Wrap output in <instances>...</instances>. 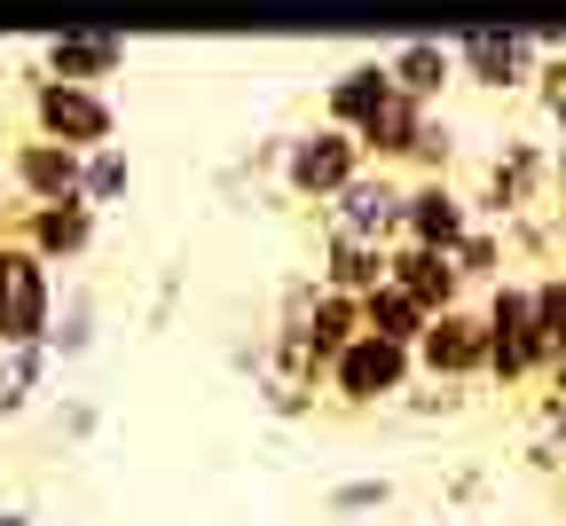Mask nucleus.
<instances>
[{"mask_svg": "<svg viewBox=\"0 0 566 526\" xmlns=\"http://www.w3.org/2000/svg\"><path fill=\"white\" fill-rule=\"evenodd\" d=\"M292 338H300L315 361H331L338 346H354V338H363V298H346V291H315V307H300Z\"/></svg>", "mask_w": 566, "mask_h": 526, "instance_id": "9b49d317", "label": "nucleus"}, {"mask_svg": "<svg viewBox=\"0 0 566 526\" xmlns=\"http://www.w3.org/2000/svg\"><path fill=\"white\" fill-rule=\"evenodd\" d=\"M354 173H363V141L323 126V134H300L292 149H283V181H292V197H338Z\"/></svg>", "mask_w": 566, "mask_h": 526, "instance_id": "39448f33", "label": "nucleus"}, {"mask_svg": "<svg viewBox=\"0 0 566 526\" xmlns=\"http://www.w3.org/2000/svg\"><path fill=\"white\" fill-rule=\"evenodd\" d=\"M354 141H363V149H378V158H409V149L424 141V111L394 95V103H386V111H378L363 134H354Z\"/></svg>", "mask_w": 566, "mask_h": 526, "instance_id": "6ab92c4d", "label": "nucleus"}, {"mask_svg": "<svg viewBox=\"0 0 566 526\" xmlns=\"http://www.w3.org/2000/svg\"><path fill=\"white\" fill-rule=\"evenodd\" d=\"M48 338V267L24 244H0V346L32 354Z\"/></svg>", "mask_w": 566, "mask_h": 526, "instance_id": "f03ea898", "label": "nucleus"}, {"mask_svg": "<svg viewBox=\"0 0 566 526\" xmlns=\"http://www.w3.org/2000/svg\"><path fill=\"white\" fill-rule=\"evenodd\" d=\"M409 346H386V338H354V346H338L331 354V386H338V401H354V409H370V401H394L401 386H409Z\"/></svg>", "mask_w": 566, "mask_h": 526, "instance_id": "20e7f679", "label": "nucleus"}, {"mask_svg": "<svg viewBox=\"0 0 566 526\" xmlns=\"http://www.w3.org/2000/svg\"><path fill=\"white\" fill-rule=\"evenodd\" d=\"M394 229H401V189L354 173V181L338 189V236H370V244H386Z\"/></svg>", "mask_w": 566, "mask_h": 526, "instance_id": "f8f14e48", "label": "nucleus"}, {"mask_svg": "<svg viewBox=\"0 0 566 526\" xmlns=\"http://www.w3.org/2000/svg\"><path fill=\"white\" fill-rule=\"evenodd\" d=\"M32 118H40V141H63L71 158L111 149V126H118L95 87H71V80H40V87H32Z\"/></svg>", "mask_w": 566, "mask_h": 526, "instance_id": "f257e3e1", "label": "nucleus"}, {"mask_svg": "<svg viewBox=\"0 0 566 526\" xmlns=\"http://www.w3.org/2000/svg\"><path fill=\"white\" fill-rule=\"evenodd\" d=\"M401 229H409V244L449 252V244L472 229V212H464V197H457L449 181H417V189H401Z\"/></svg>", "mask_w": 566, "mask_h": 526, "instance_id": "6e6552de", "label": "nucleus"}, {"mask_svg": "<svg viewBox=\"0 0 566 526\" xmlns=\"http://www.w3.org/2000/svg\"><path fill=\"white\" fill-rule=\"evenodd\" d=\"M87 236H95V204H80V197H63V204H32V260L48 267V260H71V252H87Z\"/></svg>", "mask_w": 566, "mask_h": 526, "instance_id": "ddd939ff", "label": "nucleus"}, {"mask_svg": "<svg viewBox=\"0 0 566 526\" xmlns=\"http://www.w3.org/2000/svg\"><path fill=\"white\" fill-rule=\"evenodd\" d=\"M527 55H535V32H472L449 48V63H464L480 87H512L527 71Z\"/></svg>", "mask_w": 566, "mask_h": 526, "instance_id": "1a4fd4ad", "label": "nucleus"}, {"mask_svg": "<svg viewBox=\"0 0 566 526\" xmlns=\"http://www.w3.org/2000/svg\"><path fill=\"white\" fill-rule=\"evenodd\" d=\"M543 103H551V118L566 126V55H558V63L543 71Z\"/></svg>", "mask_w": 566, "mask_h": 526, "instance_id": "412c9836", "label": "nucleus"}, {"mask_svg": "<svg viewBox=\"0 0 566 526\" xmlns=\"http://www.w3.org/2000/svg\"><path fill=\"white\" fill-rule=\"evenodd\" d=\"M363 503H386V487H378V480H363V487H338V511H363Z\"/></svg>", "mask_w": 566, "mask_h": 526, "instance_id": "4be33fe9", "label": "nucleus"}, {"mask_svg": "<svg viewBox=\"0 0 566 526\" xmlns=\"http://www.w3.org/2000/svg\"><path fill=\"white\" fill-rule=\"evenodd\" d=\"M558 189H566V149H558Z\"/></svg>", "mask_w": 566, "mask_h": 526, "instance_id": "b1692460", "label": "nucleus"}, {"mask_svg": "<svg viewBox=\"0 0 566 526\" xmlns=\"http://www.w3.org/2000/svg\"><path fill=\"white\" fill-rule=\"evenodd\" d=\"M17 189L32 204H63V197H80V158H71L63 141H17Z\"/></svg>", "mask_w": 566, "mask_h": 526, "instance_id": "9d476101", "label": "nucleus"}, {"mask_svg": "<svg viewBox=\"0 0 566 526\" xmlns=\"http://www.w3.org/2000/svg\"><path fill=\"white\" fill-rule=\"evenodd\" d=\"M363 330H370V338H386V346H417L424 307H417V298H401L394 283H378V291L363 298Z\"/></svg>", "mask_w": 566, "mask_h": 526, "instance_id": "a211bd4d", "label": "nucleus"}, {"mask_svg": "<svg viewBox=\"0 0 566 526\" xmlns=\"http://www.w3.org/2000/svg\"><path fill=\"white\" fill-rule=\"evenodd\" d=\"M386 283L401 291V298H417L424 315H441V307H457V267H449V252H433V244H401V252H386Z\"/></svg>", "mask_w": 566, "mask_h": 526, "instance_id": "0eeeda50", "label": "nucleus"}, {"mask_svg": "<svg viewBox=\"0 0 566 526\" xmlns=\"http://www.w3.org/2000/svg\"><path fill=\"white\" fill-rule=\"evenodd\" d=\"M386 103H394L386 63H354V71H338V80H331V126H338V134H363Z\"/></svg>", "mask_w": 566, "mask_h": 526, "instance_id": "4468645a", "label": "nucleus"}, {"mask_svg": "<svg viewBox=\"0 0 566 526\" xmlns=\"http://www.w3.org/2000/svg\"><path fill=\"white\" fill-rule=\"evenodd\" d=\"M449 80H457V63H449V48H433V40H409V48L386 63V87H394L401 103H417V111L433 103Z\"/></svg>", "mask_w": 566, "mask_h": 526, "instance_id": "2eb2a0df", "label": "nucleus"}, {"mask_svg": "<svg viewBox=\"0 0 566 526\" xmlns=\"http://www.w3.org/2000/svg\"><path fill=\"white\" fill-rule=\"evenodd\" d=\"M409 361H424L433 378H480V361H488V338H480V315L472 307H441V315H424Z\"/></svg>", "mask_w": 566, "mask_h": 526, "instance_id": "423d86ee", "label": "nucleus"}, {"mask_svg": "<svg viewBox=\"0 0 566 526\" xmlns=\"http://www.w3.org/2000/svg\"><path fill=\"white\" fill-rule=\"evenodd\" d=\"M527 315H535V346H543V369H551L566 354V275L527 283Z\"/></svg>", "mask_w": 566, "mask_h": 526, "instance_id": "aec40b11", "label": "nucleus"}, {"mask_svg": "<svg viewBox=\"0 0 566 526\" xmlns=\"http://www.w3.org/2000/svg\"><path fill=\"white\" fill-rule=\"evenodd\" d=\"M323 275H331L323 291L370 298V291L386 283V244H370V236H338V229H331V267H323Z\"/></svg>", "mask_w": 566, "mask_h": 526, "instance_id": "dca6fc26", "label": "nucleus"}, {"mask_svg": "<svg viewBox=\"0 0 566 526\" xmlns=\"http://www.w3.org/2000/svg\"><path fill=\"white\" fill-rule=\"evenodd\" d=\"M480 338H488V361L495 378H527V369H543V346H535V315H527V283H495L488 315H480Z\"/></svg>", "mask_w": 566, "mask_h": 526, "instance_id": "7ed1b4c3", "label": "nucleus"}, {"mask_svg": "<svg viewBox=\"0 0 566 526\" xmlns=\"http://www.w3.org/2000/svg\"><path fill=\"white\" fill-rule=\"evenodd\" d=\"M551 386H558V401H566V354H558V361H551Z\"/></svg>", "mask_w": 566, "mask_h": 526, "instance_id": "5701e85b", "label": "nucleus"}, {"mask_svg": "<svg viewBox=\"0 0 566 526\" xmlns=\"http://www.w3.org/2000/svg\"><path fill=\"white\" fill-rule=\"evenodd\" d=\"M118 63H126V48H118V40H55V48H48V71H55V80H71V87L111 80Z\"/></svg>", "mask_w": 566, "mask_h": 526, "instance_id": "f3484780", "label": "nucleus"}]
</instances>
